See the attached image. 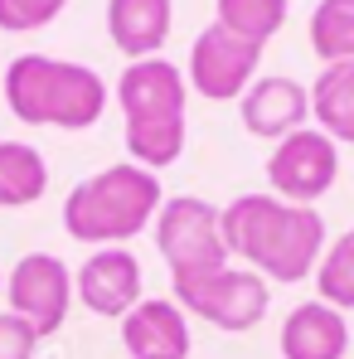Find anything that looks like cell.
I'll return each instance as SVG.
<instances>
[{
	"instance_id": "cell-1",
	"label": "cell",
	"mask_w": 354,
	"mask_h": 359,
	"mask_svg": "<svg viewBox=\"0 0 354 359\" xmlns=\"http://www.w3.org/2000/svg\"><path fill=\"white\" fill-rule=\"evenodd\" d=\"M229 257L247 262L267 282H306L325 257V219L311 204H287L277 194H238L224 204Z\"/></svg>"
},
{
	"instance_id": "cell-2",
	"label": "cell",
	"mask_w": 354,
	"mask_h": 359,
	"mask_svg": "<svg viewBox=\"0 0 354 359\" xmlns=\"http://www.w3.org/2000/svg\"><path fill=\"white\" fill-rule=\"evenodd\" d=\"M161 175L121 161L83 184L68 189L63 199V229L73 243H93V248H126L136 233H146L161 214Z\"/></svg>"
},
{
	"instance_id": "cell-3",
	"label": "cell",
	"mask_w": 354,
	"mask_h": 359,
	"mask_svg": "<svg viewBox=\"0 0 354 359\" xmlns=\"http://www.w3.org/2000/svg\"><path fill=\"white\" fill-rule=\"evenodd\" d=\"M5 107L25 126L88 131L107 112V83L88 63L20 54L5 63Z\"/></svg>"
},
{
	"instance_id": "cell-4",
	"label": "cell",
	"mask_w": 354,
	"mask_h": 359,
	"mask_svg": "<svg viewBox=\"0 0 354 359\" xmlns=\"http://www.w3.org/2000/svg\"><path fill=\"white\" fill-rule=\"evenodd\" d=\"M184 97H189V78L161 54L121 68L117 102L121 117H126V151L136 165L165 170L179 161V151H184Z\"/></svg>"
},
{
	"instance_id": "cell-5",
	"label": "cell",
	"mask_w": 354,
	"mask_h": 359,
	"mask_svg": "<svg viewBox=\"0 0 354 359\" xmlns=\"http://www.w3.org/2000/svg\"><path fill=\"white\" fill-rule=\"evenodd\" d=\"M151 238H156V252L165 257L170 277H194V272H214L233 262L224 243V209L194 194H175L161 204Z\"/></svg>"
},
{
	"instance_id": "cell-6",
	"label": "cell",
	"mask_w": 354,
	"mask_h": 359,
	"mask_svg": "<svg viewBox=\"0 0 354 359\" xmlns=\"http://www.w3.org/2000/svg\"><path fill=\"white\" fill-rule=\"evenodd\" d=\"M175 301L184 306V316H199L209 320L214 330H252L262 316H267V277L252 272V267H214V272H194V277H170Z\"/></svg>"
},
{
	"instance_id": "cell-7",
	"label": "cell",
	"mask_w": 354,
	"mask_h": 359,
	"mask_svg": "<svg viewBox=\"0 0 354 359\" xmlns=\"http://www.w3.org/2000/svg\"><path fill=\"white\" fill-rule=\"evenodd\" d=\"M335 180H340V146L320 126H301L292 136H282L267 156V184L287 204H311L315 209V199L330 194Z\"/></svg>"
},
{
	"instance_id": "cell-8",
	"label": "cell",
	"mask_w": 354,
	"mask_h": 359,
	"mask_svg": "<svg viewBox=\"0 0 354 359\" xmlns=\"http://www.w3.org/2000/svg\"><path fill=\"white\" fill-rule=\"evenodd\" d=\"M73 272H68V262L54 257V252H25L15 267H10V277H5V301H10V311L20 316V320H29L34 330H39V340L44 335H54L63 320H68V306H73Z\"/></svg>"
},
{
	"instance_id": "cell-9",
	"label": "cell",
	"mask_w": 354,
	"mask_h": 359,
	"mask_svg": "<svg viewBox=\"0 0 354 359\" xmlns=\"http://www.w3.org/2000/svg\"><path fill=\"white\" fill-rule=\"evenodd\" d=\"M257 63H262V44L238 39L214 20L189 44V88L199 97H209V102H233V97H243L252 88Z\"/></svg>"
},
{
	"instance_id": "cell-10",
	"label": "cell",
	"mask_w": 354,
	"mask_h": 359,
	"mask_svg": "<svg viewBox=\"0 0 354 359\" xmlns=\"http://www.w3.org/2000/svg\"><path fill=\"white\" fill-rule=\"evenodd\" d=\"M73 292L78 301L93 311V316H107V320H121L136 301H141V262L131 248H97L78 277H73Z\"/></svg>"
},
{
	"instance_id": "cell-11",
	"label": "cell",
	"mask_w": 354,
	"mask_h": 359,
	"mask_svg": "<svg viewBox=\"0 0 354 359\" xmlns=\"http://www.w3.org/2000/svg\"><path fill=\"white\" fill-rule=\"evenodd\" d=\"M121 340L131 359H189V316L179 301L141 297L121 316Z\"/></svg>"
},
{
	"instance_id": "cell-12",
	"label": "cell",
	"mask_w": 354,
	"mask_h": 359,
	"mask_svg": "<svg viewBox=\"0 0 354 359\" xmlns=\"http://www.w3.org/2000/svg\"><path fill=\"white\" fill-rule=\"evenodd\" d=\"M243 126L262 141H282L306 126L311 117V88H301L296 78H257L243 97H238Z\"/></svg>"
},
{
	"instance_id": "cell-13",
	"label": "cell",
	"mask_w": 354,
	"mask_h": 359,
	"mask_svg": "<svg viewBox=\"0 0 354 359\" xmlns=\"http://www.w3.org/2000/svg\"><path fill=\"white\" fill-rule=\"evenodd\" d=\"M345 350H350L345 311L325 301H301L282 320V359H345Z\"/></svg>"
},
{
	"instance_id": "cell-14",
	"label": "cell",
	"mask_w": 354,
	"mask_h": 359,
	"mask_svg": "<svg viewBox=\"0 0 354 359\" xmlns=\"http://www.w3.org/2000/svg\"><path fill=\"white\" fill-rule=\"evenodd\" d=\"M175 5L170 0H107V34L126 59H156L170 39Z\"/></svg>"
},
{
	"instance_id": "cell-15",
	"label": "cell",
	"mask_w": 354,
	"mask_h": 359,
	"mask_svg": "<svg viewBox=\"0 0 354 359\" xmlns=\"http://www.w3.org/2000/svg\"><path fill=\"white\" fill-rule=\"evenodd\" d=\"M311 112H315V126L340 146L350 141L354 146V63H325L315 88H311Z\"/></svg>"
},
{
	"instance_id": "cell-16",
	"label": "cell",
	"mask_w": 354,
	"mask_h": 359,
	"mask_svg": "<svg viewBox=\"0 0 354 359\" xmlns=\"http://www.w3.org/2000/svg\"><path fill=\"white\" fill-rule=\"evenodd\" d=\"M49 189V161L29 141H0V209H25Z\"/></svg>"
},
{
	"instance_id": "cell-17",
	"label": "cell",
	"mask_w": 354,
	"mask_h": 359,
	"mask_svg": "<svg viewBox=\"0 0 354 359\" xmlns=\"http://www.w3.org/2000/svg\"><path fill=\"white\" fill-rule=\"evenodd\" d=\"M311 49L325 63H354V0H320L311 10Z\"/></svg>"
},
{
	"instance_id": "cell-18",
	"label": "cell",
	"mask_w": 354,
	"mask_h": 359,
	"mask_svg": "<svg viewBox=\"0 0 354 359\" xmlns=\"http://www.w3.org/2000/svg\"><path fill=\"white\" fill-rule=\"evenodd\" d=\"M214 10H219V25H224L229 34L267 49V39L287 25V10H292V5H287V0H219Z\"/></svg>"
},
{
	"instance_id": "cell-19",
	"label": "cell",
	"mask_w": 354,
	"mask_h": 359,
	"mask_svg": "<svg viewBox=\"0 0 354 359\" xmlns=\"http://www.w3.org/2000/svg\"><path fill=\"white\" fill-rule=\"evenodd\" d=\"M315 287H320V301L325 306L354 311V229L325 248V257L315 267Z\"/></svg>"
},
{
	"instance_id": "cell-20",
	"label": "cell",
	"mask_w": 354,
	"mask_h": 359,
	"mask_svg": "<svg viewBox=\"0 0 354 359\" xmlns=\"http://www.w3.org/2000/svg\"><path fill=\"white\" fill-rule=\"evenodd\" d=\"M68 0H0V29L5 34H29L44 29L49 20H59Z\"/></svg>"
},
{
	"instance_id": "cell-21",
	"label": "cell",
	"mask_w": 354,
	"mask_h": 359,
	"mask_svg": "<svg viewBox=\"0 0 354 359\" xmlns=\"http://www.w3.org/2000/svg\"><path fill=\"white\" fill-rule=\"evenodd\" d=\"M34 350H39V330L15 311H0V359H34Z\"/></svg>"
},
{
	"instance_id": "cell-22",
	"label": "cell",
	"mask_w": 354,
	"mask_h": 359,
	"mask_svg": "<svg viewBox=\"0 0 354 359\" xmlns=\"http://www.w3.org/2000/svg\"><path fill=\"white\" fill-rule=\"evenodd\" d=\"M0 292H5V277H0Z\"/></svg>"
}]
</instances>
